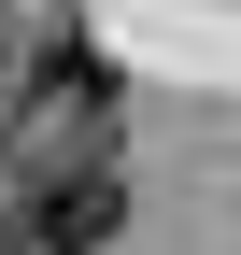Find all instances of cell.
Wrapping results in <instances>:
<instances>
[{"mask_svg":"<svg viewBox=\"0 0 241 255\" xmlns=\"http://www.w3.org/2000/svg\"><path fill=\"white\" fill-rule=\"evenodd\" d=\"M114 227H128V170L100 128H71V156H28V213H14L28 255H100Z\"/></svg>","mask_w":241,"mask_h":255,"instance_id":"6da1fadb","label":"cell"},{"mask_svg":"<svg viewBox=\"0 0 241 255\" xmlns=\"http://www.w3.org/2000/svg\"><path fill=\"white\" fill-rule=\"evenodd\" d=\"M0 28H14V14H0Z\"/></svg>","mask_w":241,"mask_h":255,"instance_id":"7a4b0ae2","label":"cell"}]
</instances>
